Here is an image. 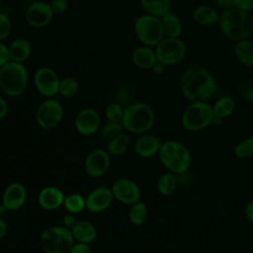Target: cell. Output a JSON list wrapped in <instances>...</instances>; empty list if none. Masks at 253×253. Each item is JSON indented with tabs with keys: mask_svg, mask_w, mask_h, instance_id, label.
I'll return each mask as SVG.
<instances>
[{
	"mask_svg": "<svg viewBox=\"0 0 253 253\" xmlns=\"http://www.w3.org/2000/svg\"><path fill=\"white\" fill-rule=\"evenodd\" d=\"M179 87L183 96L190 102H207L215 94L217 84L213 75L206 67L192 65L181 74Z\"/></svg>",
	"mask_w": 253,
	"mask_h": 253,
	"instance_id": "cell-1",
	"label": "cell"
},
{
	"mask_svg": "<svg viewBox=\"0 0 253 253\" xmlns=\"http://www.w3.org/2000/svg\"><path fill=\"white\" fill-rule=\"evenodd\" d=\"M218 27L221 34L230 41L239 42L253 35V17L251 13L234 7L223 10L219 15Z\"/></svg>",
	"mask_w": 253,
	"mask_h": 253,
	"instance_id": "cell-2",
	"label": "cell"
},
{
	"mask_svg": "<svg viewBox=\"0 0 253 253\" xmlns=\"http://www.w3.org/2000/svg\"><path fill=\"white\" fill-rule=\"evenodd\" d=\"M155 113L146 103L133 102L124 109L122 124L125 130L134 133H146L154 125Z\"/></svg>",
	"mask_w": 253,
	"mask_h": 253,
	"instance_id": "cell-3",
	"label": "cell"
},
{
	"mask_svg": "<svg viewBox=\"0 0 253 253\" xmlns=\"http://www.w3.org/2000/svg\"><path fill=\"white\" fill-rule=\"evenodd\" d=\"M158 156L162 165L168 171L177 175L186 173L192 162L191 152L188 147L176 140L162 142Z\"/></svg>",
	"mask_w": 253,
	"mask_h": 253,
	"instance_id": "cell-4",
	"label": "cell"
},
{
	"mask_svg": "<svg viewBox=\"0 0 253 253\" xmlns=\"http://www.w3.org/2000/svg\"><path fill=\"white\" fill-rule=\"evenodd\" d=\"M29 72L22 62L10 60L0 68V89L9 97H19L27 89Z\"/></svg>",
	"mask_w": 253,
	"mask_h": 253,
	"instance_id": "cell-5",
	"label": "cell"
},
{
	"mask_svg": "<svg viewBox=\"0 0 253 253\" xmlns=\"http://www.w3.org/2000/svg\"><path fill=\"white\" fill-rule=\"evenodd\" d=\"M74 242L70 228L63 224L48 226L40 236V245L44 253H69Z\"/></svg>",
	"mask_w": 253,
	"mask_h": 253,
	"instance_id": "cell-6",
	"label": "cell"
},
{
	"mask_svg": "<svg viewBox=\"0 0 253 253\" xmlns=\"http://www.w3.org/2000/svg\"><path fill=\"white\" fill-rule=\"evenodd\" d=\"M213 118L212 106L206 101H194L184 109L181 122L187 130L199 131L211 126Z\"/></svg>",
	"mask_w": 253,
	"mask_h": 253,
	"instance_id": "cell-7",
	"label": "cell"
},
{
	"mask_svg": "<svg viewBox=\"0 0 253 253\" xmlns=\"http://www.w3.org/2000/svg\"><path fill=\"white\" fill-rule=\"evenodd\" d=\"M133 31L143 45L151 47H155L164 38L160 18L146 13L135 20Z\"/></svg>",
	"mask_w": 253,
	"mask_h": 253,
	"instance_id": "cell-8",
	"label": "cell"
},
{
	"mask_svg": "<svg viewBox=\"0 0 253 253\" xmlns=\"http://www.w3.org/2000/svg\"><path fill=\"white\" fill-rule=\"evenodd\" d=\"M157 60L166 67L180 63L187 55V45L180 38L164 37L154 47Z\"/></svg>",
	"mask_w": 253,
	"mask_h": 253,
	"instance_id": "cell-9",
	"label": "cell"
},
{
	"mask_svg": "<svg viewBox=\"0 0 253 253\" xmlns=\"http://www.w3.org/2000/svg\"><path fill=\"white\" fill-rule=\"evenodd\" d=\"M64 115V109L57 100L48 98L42 101L36 111V122L43 129H50L58 126Z\"/></svg>",
	"mask_w": 253,
	"mask_h": 253,
	"instance_id": "cell-10",
	"label": "cell"
},
{
	"mask_svg": "<svg viewBox=\"0 0 253 253\" xmlns=\"http://www.w3.org/2000/svg\"><path fill=\"white\" fill-rule=\"evenodd\" d=\"M34 83L41 95L51 98L58 93L60 78L51 67L41 66L35 71Z\"/></svg>",
	"mask_w": 253,
	"mask_h": 253,
	"instance_id": "cell-11",
	"label": "cell"
},
{
	"mask_svg": "<svg viewBox=\"0 0 253 253\" xmlns=\"http://www.w3.org/2000/svg\"><path fill=\"white\" fill-rule=\"evenodd\" d=\"M53 12L50 4L44 1H36L30 4L25 11L27 24L35 29H42L48 26L53 19Z\"/></svg>",
	"mask_w": 253,
	"mask_h": 253,
	"instance_id": "cell-12",
	"label": "cell"
},
{
	"mask_svg": "<svg viewBox=\"0 0 253 253\" xmlns=\"http://www.w3.org/2000/svg\"><path fill=\"white\" fill-rule=\"evenodd\" d=\"M111 165V155L102 148L90 151L84 160V170L89 177L99 178L105 175Z\"/></svg>",
	"mask_w": 253,
	"mask_h": 253,
	"instance_id": "cell-13",
	"label": "cell"
},
{
	"mask_svg": "<svg viewBox=\"0 0 253 253\" xmlns=\"http://www.w3.org/2000/svg\"><path fill=\"white\" fill-rule=\"evenodd\" d=\"M115 200L124 205H132L140 200L141 193L138 185L128 178H118L112 185Z\"/></svg>",
	"mask_w": 253,
	"mask_h": 253,
	"instance_id": "cell-14",
	"label": "cell"
},
{
	"mask_svg": "<svg viewBox=\"0 0 253 253\" xmlns=\"http://www.w3.org/2000/svg\"><path fill=\"white\" fill-rule=\"evenodd\" d=\"M74 126L78 133L89 136L96 133L101 127V117L94 108H84L78 112L74 121Z\"/></svg>",
	"mask_w": 253,
	"mask_h": 253,
	"instance_id": "cell-15",
	"label": "cell"
},
{
	"mask_svg": "<svg viewBox=\"0 0 253 253\" xmlns=\"http://www.w3.org/2000/svg\"><path fill=\"white\" fill-rule=\"evenodd\" d=\"M114 199L111 188L107 186H99L91 190L85 197L86 210L92 213L105 211L111 207Z\"/></svg>",
	"mask_w": 253,
	"mask_h": 253,
	"instance_id": "cell-16",
	"label": "cell"
},
{
	"mask_svg": "<svg viewBox=\"0 0 253 253\" xmlns=\"http://www.w3.org/2000/svg\"><path fill=\"white\" fill-rule=\"evenodd\" d=\"M27 200L26 187L19 182L9 184L2 194V207L9 211H19Z\"/></svg>",
	"mask_w": 253,
	"mask_h": 253,
	"instance_id": "cell-17",
	"label": "cell"
},
{
	"mask_svg": "<svg viewBox=\"0 0 253 253\" xmlns=\"http://www.w3.org/2000/svg\"><path fill=\"white\" fill-rule=\"evenodd\" d=\"M161 144L162 142L158 136L150 133H142L134 141L133 150L139 157L151 158L158 155Z\"/></svg>",
	"mask_w": 253,
	"mask_h": 253,
	"instance_id": "cell-18",
	"label": "cell"
},
{
	"mask_svg": "<svg viewBox=\"0 0 253 253\" xmlns=\"http://www.w3.org/2000/svg\"><path fill=\"white\" fill-rule=\"evenodd\" d=\"M64 198V193L58 187L48 185L39 192L38 202L43 210L55 211L63 206Z\"/></svg>",
	"mask_w": 253,
	"mask_h": 253,
	"instance_id": "cell-19",
	"label": "cell"
},
{
	"mask_svg": "<svg viewBox=\"0 0 253 253\" xmlns=\"http://www.w3.org/2000/svg\"><path fill=\"white\" fill-rule=\"evenodd\" d=\"M131 60L134 66L142 70H149L157 61L155 49L151 46L141 45L131 53Z\"/></svg>",
	"mask_w": 253,
	"mask_h": 253,
	"instance_id": "cell-20",
	"label": "cell"
},
{
	"mask_svg": "<svg viewBox=\"0 0 253 253\" xmlns=\"http://www.w3.org/2000/svg\"><path fill=\"white\" fill-rule=\"evenodd\" d=\"M70 230L76 242L90 244L97 237V229L95 225L88 220H77Z\"/></svg>",
	"mask_w": 253,
	"mask_h": 253,
	"instance_id": "cell-21",
	"label": "cell"
},
{
	"mask_svg": "<svg viewBox=\"0 0 253 253\" xmlns=\"http://www.w3.org/2000/svg\"><path fill=\"white\" fill-rule=\"evenodd\" d=\"M10 59L16 62L24 63L31 55L32 45L31 42L24 37L14 39L8 45Z\"/></svg>",
	"mask_w": 253,
	"mask_h": 253,
	"instance_id": "cell-22",
	"label": "cell"
},
{
	"mask_svg": "<svg viewBox=\"0 0 253 253\" xmlns=\"http://www.w3.org/2000/svg\"><path fill=\"white\" fill-rule=\"evenodd\" d=\"M219 13L211 6L199 5L193 11V19L200 26H212L218 23Z\"/></svg>",
	"mask_w": 253,
	"mask_h": 253,
	"instance_id": "cell-23",
	"label": "cell"
},
{
	"mask_svg": "<svg viewBox=\"0 0 253 253\" xmlns=\"http://www.w3.org/2000/svg\"><path fill=\"white\" fill-rule=\"evenodd\" d=\"M164 37L180 38L183 34V23L181 19L174 13L170 12L160 18Z\"/></svg>",
	"mask_w": 253,
	"mask_h": 253,
	"instance_id": "cell-24",
	"label": "cell"
},
{
	"mask_svg": "<svg viewBox=\"0 0 253 253\" xmlns=\"http://www.w3.org/2000/svg\"><path fill=\"white\" fill-rule=\"evenodd\" d=\"M233 53L235 58L247 67H253V42L249 39L235 42Z\"/></svg>",
	"mask_w": 253,
	"mask_h": 253,
	"instance_id": "cell-25",
	"label": "cell"
},
{
	"mask_svg": "<svg viewBox=\"0 0 253 253\" xmlns=\"http://www.w3.org/2000/svg\"><path fill=\"white\" fill-rule=\"evenodd\" d=\"M139 3L146 14L161 18L171 12L173 0H139Z\"/></svg>",
	"mask_w": 253,
	"mask_h": 253,
	"instance_id": "cell-26",
	"label": "cell"
},
{
	"mask_svg": "<svg viewBox=\"0 0 253 253\" xmlns=\"http://www.w3.org/2000/svg\"><path fill=\"white\" fill-rule=\"evenodd\" d=\"M178 185L177 174L168 171L158 178L156 183V190L159 195L167 197L175 192Z\"/></svg>",
	"mask_w": 253,
	"mask_h": 253,
	"instance_id": "cell-27",
	"label": "cell"
},
{
	"mask_svg": "<svg viewBox=\"0 0 253 253\" xmlns=\"http://www.w3.org/2000/svg\"><path fill=\"white\" fill-rule=\"evenodd\" d=\"M235 110V101L229 96H222L217 99L213 106L212 112L215 118L224 120L229 117Z\"/></svg>",
	"mask_w": 253,
	"mask_h": 253,
	"instance_id": "cell-28",
	"label": "cell"
},
{
	"mask_svg": "<svg viewBox=\"0 0 253 253\" xmlns=\"http://www.w3.org/2000/svg\"><path fill=\"white\" fill-rule=\"evenodd\" d=\"M147 217L148 209L144 202L139 200L136 203L130 205V209L128 211V219L133 225H142L147 220Z\"/></svg>",
	"mask_w": 253,
	"mask_h": 253,
	"instance_id": "cell-29",
	"label": "cell"
},
{
	"mask_svg": "<svg viewBox=\"0 0 253 253\" xmlns=\"http://www.w3.org/2000/svg\"><path fill=\"white\" fill-rule=\"evenodd\" d=\"M129 145V136L127 133L123 132L112 140L108 141L107 151L111 156H122L126 153Z\"/></svg>",
	"mask_w": 253,
	"mask_h": 253,
	"instance_id": "cell-30",
	"label": "cell"
},
{
	"mask_svg": "<svg viewBox=\"0 0 253 253\" xmlns=\"http://www.w3.org/2000/svg\"><path fill=\"white\" fill-rule=\"evenodd\" d=\"M63 207L67 211V212L78 214L82 212L84 210H86V203H85V197L78 193H72L69 194L64 198Z\"/></svg>",
	"mask_w": 253,
	"mask_h": 253,
	"instance_id": "cell-31",
	"label": "cell"
},
{
	"mask_svg": "<svg viewBox=\"0 0 253 253\" xmlns=\"http://www.w3.org/2000/svg\"><path fill=\"white\" fill-rule=\"evenodd\" d=\"M78 90H79V83L74 77L66 76L60 79L58 93L61 96L65 98H71L77 94Z\"/></svg>",
	"mask_w": 253,
	"mask_h": 253,
	"instance_id": "cell-32",
	"label": "cell"
},
{
	"mask_svg": "<svg viewBox=\"0 0 253 253\" xmlns=\"http://www.w3.org/2000/svg\"><path fill=\"white\" fill-rule=\"evenodd\" d=\"M100 134L101 137L105 141H110L116 136L120 135L121 133L124 132L125 128L123 126L122 123H113V122H108L105 123L101 127H100Z\"/></svg>",
	"mask_w": 253,
	"mask_h": 253,
	"instance_id": "cell-33",
	"label": "cell"
},
{
	"mask_svg": "<svg viewBox=\"0 0 253 253\" xmlns=\"http://www.w3.org/2000/svg\"><path fill=\"white\" fill-rule=\"evenodd\" d=\"M234 155L238 158L244 159L253 156V135L238 142L233 149Z\"/></svg>",
	"mask_w": 253,
	"mask_h": 253,
	"instance_id": "cell-34",
	"label": "cell"
},
{
	"mask_svg": "<svg viewBox=\"0 0 253 253\" xmlns=\"http://www.w3.org/2000/svg\"><path fill=\"white\" fill-rule=\"evenodd\" d=\"M124 109L125 108H123L122 105L118 102L110 103L105 110V116L107 121L113 123H122Z\"/></svg>",
	"mask_w": 253,
	"mask_h": 253,
	"instance_id": "cell-35",
	"label": "cell"
},
{
	"mask_svg": "<svg viewBox=\"0 0 253 253\" xmlns=\"http://www.w3.org/2000/svg\"><path fill=\"white\" fill-rule=\"evenodd\" d=\"M12 31V21L8 15L0 11V41L7 39Z\"/></svg>",
	"mask_w": 253,
	"mask_h": 253,
	"instance_id": "cell-36",
	"label": "cell"
},
{
	"mask_svg": "<svg viewBox=\"0 0 253 253\" xmlns=\"http://www.w3.org/2000/svg\"><path fill=\"white\" fill-rule=\"evenodd\" d=\"M50 7L54 15H61L67 11L69 3L68 0H52Z\"/></svg>",
	"mask_w": 253,
	"mask_h": 253,
	"instance_id": "cell-37",
	"label": "cell"
},
{
	"mask_svg": "<svg viewBox=\"0 0 253 253\" xmlns=\"http://www.w3.org/2000/svg\"><path fill=\"white\" fill-rule=\"evenodd\" d=\"M234 8L250 13L253 10V0H234Z\"/></svg>",
	"mask_w": 253,
	"mask_h": 253,
	"instance_id": "cell-38",
	"label": "cell"
},
{
	"mask_svg": "<svg viewBox=\"0 0 253 253\" xmlns=\"http://www.w3.org/2000/svg\"><path fill=\"white\" fill-rule=\"evenodd\" d=\"M10 54L8 45H6L2 41H0V68L10 61Z\"/></svg>",
	"mask_w": 253,
	"mask_h": 253,
	"instance_id": "cell-39",
	"label": "cell"
},
{
	"mask_svg": "<svg viewBox=\"0 0 253 253\" xmlns=\"http://www.w3.org/2000/svg\"><path fill=\"white\" fill-rule=\"evenodd\" d=\"M69 253H92L89 244L82 242H74Z\"/></svg>",
	"mask_w": 253,
	"mask_h": 253,
	"instance_id": "cell-40",
	"label": "cell"
},
{
	"mask_svg": "<svg viewBox=\"0 0 253 253\" xmlns=\"http://www.w3.org/2000/svg\"><path fill=\"white\" fill-rule=\"evenodd\" d=\"M75 214L73 213H70V212H67L66 214H64L62 216V224L68 228L71 229V227L76 223V219H75Z\"/></svg>",
	"mask_w": 253,
	"mask_h": 253,
	"instance_id": "cell-41",
	"label": "cell"
},
{
	"mask_svg": "<svg viewBox=\"0 0 253 253\" xmlns=\"http://www.w3.org/2000/svg\"><path fill=\"white\" fill-rule=\"evenodd\" d=\"M215 5L223 10L232 8L234 6V0H213Z\"/></svg>",
	"mask_w": 253,
	"mask_h": 253,
	"instance_id": "cell-42",
	"label": "cell"
},
{
	"mask_svg": "<svg viewBox=\"0 0 253 253\" xmlns=\"http://www.w3.org/2000/svg\"><path fill=\"white\" fill-rule=\"evenodd\" d=\"M242 94L247 100L253 101V84H245L242 88Z\"/></svg>",
	"mask_w": 253,
	"mask_h": 253,
	"instance_id": "cell-43",
	"label": "cell"
},
{
	"mask_svg": "<svg viewBox=\"0 0 253 253\" xmlns=\"http://www.w3.org/2000/svg\"><path fill=\"white\" fill-rule=\"evenodd\" d=\"M8 104H7V101L2 97L0 96V120L4 119L7 114H8Z\"/></svg>",
	"mask_w": 253,
	"mask_h": 253,
	"instance_id": "cell-44",
	"label": "cell"
},
{
	"mask_svg": "<svg viewBox=\"0 0 253 253\" xmlns=\"http://www.w3.org/2000/svg\"><path fill=\"white\" fill-rule=\"evenodd\" d=\"M244 213L246 218L253 223V202H249L246 204L244 208Z\"/></svg>",
	"mask_w": 253,
	"mask_h": 253,
	"instance_id": "cell-45",
	"label": "cell"
},
{
	"mask_svg": "<svg viewBox=\"0 0 253 253\" xmlns=\"http://www.w3.org/2000/svg\"><path fill=\"white\" fill-rule=\"evenodd\" d=\"M165 68H166V66H165L163 63H161V62H159V61L157 60L150 70H151L154 74L159 75V74H162V73L164 72Z\"/></svg>",
	"mask_w": 253,
	"mask_h": 253,
	"instance_id": "cell-46",
	"label": "cell"
},
{
	"mask_svg": "<svg viewBox=\"0 0 253 253\" xmlns=\"http://www.w3.org/2000/svg\"><path fill=\"white\" fill-rule=\"evenodd\" d=\"M7 229H8L7 222L2 217H0V239H2L5 236V234L7 233Z\"/></svg>",
	"mask_w": 253,
	"mask_h": 253,
	"instance_id": "cell-47",
	"label": "cell"
},
{
	"mask_svg": "<svg viewBox=\"0 0 253 253\" xmlns=\"http://www.w3.org/2000/svg\"><path fill=\"white\" fill-rule=\"evenodd\" d=\"M252 243H253V230H252Z\"/></svg>",
	"mask_w": 253,
	"mask_h": 253,
	"instance_id": "cell-48",
	"label": "cell"
},
{
	"mask_svg": "<svg viewBox=\"0 0 253 253\" xmlns=\"http://www.w3.org/2000/svg\"><path fill=\"white\" fill-rule=\"evenodd\" d=\"M252 120H253V110H252Z\"/></svg>",
	"mask_w": 253,
	"mask_h": 253,
	"instance_id": "cell-49",
	"label": "cell"
},
{
	"mask_svg": "<svg viewBox=\"0 0 253 253\" xmlns=\"http://www.w3.org/2000/svg\"><path fill=\"white\" fill-rule=\"evenodd\" d=\"M0 9H1V0H0Z\"/></svg>",
	"mask_w": 253,
	"mask_h": 253,
	"instance_id": "cell-50",
	"label": "cell"
}]
</instances>
